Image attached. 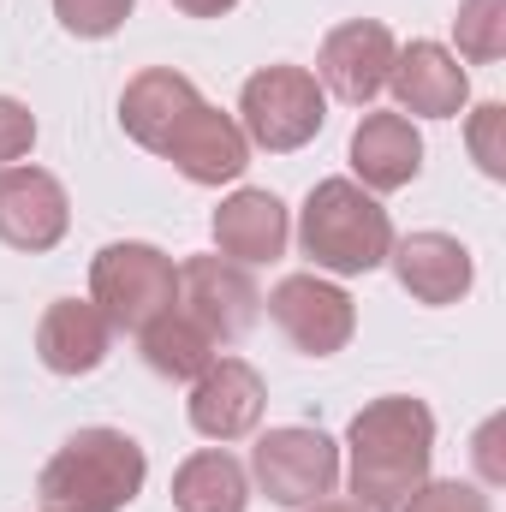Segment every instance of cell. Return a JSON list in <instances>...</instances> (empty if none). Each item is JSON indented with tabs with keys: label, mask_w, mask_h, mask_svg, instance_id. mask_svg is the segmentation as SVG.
I'll list each match as a JSON object with an SVG mask.
<instances>
[{
	"label": "cell",
	"mask_w": 506,
	"mask_h": 512,
	"mask_svg": "<svg viewBox=\"0 0 506 512\" xmlns=\"http://www.w3.org/2000/svg\"><path fill=\"white\" fill-rule=\"evenodd\" d=\"M352 495L364 512H399L423 483H429V459H435V417L423 399L411 393H387L370 399L352 429Z\"/></svg>",
	"instance_id": "6da1fadb"
},
{
	"label": "cell",
	"mask_w": 506,
	"mask_h": 512,
	"mask_svg": "<svg viewBox=\"0 0 506 512\" xmlns=\"http://www.w3.org/2000/svg\"><path fill=\"white\" fill-rule=\"evenodd\" d=\"M149 459L126 429H78L36 477L42 512H126L143 495Z\"/></svg>",
	"instance_id": "7a4b0ae2"
},
{
	"label": "cell",
	"mask_w": 506,
	"mask_h": 512,
	"mask_svg": "<svg viewBox=\"0 0 506 512\" xmlns=\"http://www.w3.org/2000/svg\"><path fill=\"white\" fill-rule=\"evenodd\" d=\"M298 245L322 274H370L393 251V221L358 179H322L304 197Z\"/></svg>",
	"instance_id": "3957f363"
},
{
	"label": "cell",
	"mask_w": 506,
	"mask_h": 512,
	"mask_svg": "<svg viewBox=\"0 0 506 512\" xmlns=\"http://www.w3.org/2000/svg\"><path fill=\"white\" fill-rule=\"evenodd\" d=\"M322 120H328V90L304 66H262L239 90V131L251 149L292 155L322 131Z\"/></svg>",
	"instance_id": "277c9868"
},
{
	"label": "cell",
	"mask_w": 506,
	"mask_h": 512,
	"mask_svg": "<svg viewBox=\"0 0 506 512\" xmlns=\"http://www.w3.org/2000/svg\"><path fill=\"white\" fill-rule=\"evenodd\" d=\"M90 304L114 322V334H143L155 316L179 304V268L155 245H108L90 262Z\"/></svg>",
	"instance_id": "5b68a950"
},
{
	"label": "cell",
	"mask_w": 506,
	"mask_h": 512,
	"mask_svg": "<svg viewBox=\"0 0 506 512\" xmlns=\"http://www.w3.org/2000/svg\"><path fill=\"white\" fill-rule=\"evenodd\" d=\"M251 477L280 507H316L340 483V447L322 429H268L251 447Z\"/></svg>",
	"instance_id": "8992f818"
},
{
	"label": "cell",
	"mask_w": 506,
	"mask_h": 512,
	"mask_svg": "<svg viewBox=\"0 0 506 512\" xmlns=\"http://www.w3.org/2000/svg\"><path fill=\"white\" fill-rule=\"evenodd\" d=\"M179 310L215 346H233V340H245L256 328L262 292H256L245 262H233V256H191V262H179Z\"/></svg>",
	"instance_id": "52a82bcc"
},
{
	"label": "cell",
	"mask_w": 506,
	"mask_h": 512,
	"mask_svg": "<svg viewBox=\"0 0 506 512\" xmlns=\"http://www.w3.org/2000/svg\"><path fill=\"white\" fill-rule=\"evenodd\" d=\"M268 316L304 358H334L358 334V304L322 274H286L268 292Z\"/></svg>",
	"instance_id": "ba28073f"
},
{
	"label": "cell",
	"mask_w": 506,
	"mask_h": 512,
	"mask_svg": "<svg viewBox=\"0 0 506 512\" xmlns=\"http://www.w3.org/2000/svg\"><path fill=\"white\" fill-rule=\"evenodd\" d=\"M393 54H399V48H393V30H387V24L352 18V24L328 30V42H322V54H316V84H322L328 96L364 108V102H376L381 90H387Z\"/></svg>",
	"instance_id": "9c48e42d"
},
{
	"label": "cell",
	"mask_w": 506,
	"mask_h": 512,
	"mask_svg": "<svg viewBox=\"0 0 506 512\" xmlns=\"http://www.w3.org/2000/svg\"><path fill=\"white\" fill-rule=\"evenodd\" d=\"M72 227L66 185L42 167H0V245L12 251H54Z\"/></svg>",
	"instance_id": "30bf717a"
},
{
	"label": "cell",
	"mask_w": 506,
	"mask_h": 512,
	"mask_svg": "<svg viewBox=\"0 0 506 512\" xmlns=\"http://www.w3.org/2000/svg\"><path fill=\"white\" fill-rule=\"evenodd\" d=\"M387 90H393L399 114L453 120V114H465V102H471V72L459 66L453 48H441V42H411V48L393 54Z\"/></svg>",
	"instance_id": "8fae6325"
},
{
	"label": "cell",
	"mask_w": 506,
	"mask_h": 512,
	"mask_svg": "<svg viewBox=\"0 0 506 512\" xmlns=\"http://www.w3.org/2000/svg\"><path fill=\"white\" fill-rule=\"evenodd\" d=\"M161 155L191 179V185H233L245 167H251V143H245V131L233 114H221V108H209V102H197L173 137L161 143Z\"/></svg>",
	"instance_id": "7c38bea8"
},
{
	"label": "cell",
	"mask_w": 506,
	"mask_h": 512,
	"mask_svg": "<svg viewBox=\"0 0 506 512\" xmlns=\"http://www.w3.org/2000/svg\"><path fill=\"white\" fill-rule=\"evenodd\" d=\"M268 387L245 358H215L197 382H191V429L203 441H245L262 423Z\"/></svg>",
	"instance_id": "4fadbf2b"
},
{
	"label": "cell",
	"mask_w": 506,
	"mask_h": 512,
	"mask_svg": "<svg viewBox=\"0 0 506 512\" xmlns=\"http://www.w3.org/2000/svg\"><path fill=\"white\" fill-rule=\"evenodd\" d=\"M36 352H42V364L54 376H90L114 352V322L90 298H60L36 322Z\"/></svg>",
	"instance_id": "5bb4252c"
},
{
	"label": "cell",
	"mask_w": 506,
	"mask_h": 512,
	"mask_svg": "<svg viewBox=\"0 0 506 512\" xmlns=\"http://www.w3.org/2000/svg\"><path fill=\"white\" fill-rule=\"evenodd\" d=\"M387 256H393L399 286L417 304H459L471 292V280H477V262H471V251L453 233H411Z\"/></svg>",
	"instance_id": "9a60e30c"
},
{
	"label": "cell",
	"mask_w": 506,
	"mask_h": 512,
	"mask_svg": "<svg viewBox=\"0 0 506 512\" xmlns=\"http://www.w3.org/2000/svg\"><path fill=\"white\" fill-rule=\"evenodd\" d=\"M203 96H197V84L185 78V72H173V66H149V72H137L126 84V96H120V126L137 149H155L161 155V143L173 137V126L197 108Z\"/></svg>",
	"instance_id": "2e32d148"
},
{
	"label": "cell",
	"mask_w": 506,
	"mask_h": 512,
	"mask_svg": "<svg viewBox=\"0 0 506 512\" xmlns=\"http://www.w3.org/2000/svg\"><path fill=\"white\" fill-rule=\"evenodd\" d=\"M352 173L364 191H399L423 173V137L405 114H364L352 131Z\"/></svg>",
	"instance_id": "e0dca14e"
},
{
	"label": "cell",
	"mask_w": 506,
	"mask_h": 512,
	"mask_svg": "<svg viewBox=\"0 0 506 512\" xmlns=\"http://www.w3.org/2000/svg\"><path fill=\"white\" fill-rule=\"evenodd\" d=\"M286 239H292V221H286V203L274 191H233L215 209V245L245 268L286 256Z\"/></svg>",
	"instance_id": "ac0fdd59"
},
{
	"label": "cell",
	"mask_w": 506,
	"mask_h": 512,
	"mask_svg": "<svg viewBox=\"0 0 506 512\" xmlns=\"http://www.w3.org/2000/svg\"><path fill=\"white\" fill-rule=\"evenodd\" d=\"M173 507L179 512H245L251 477L227 447H203L173 471Z\"/></svg>",
	"instance_id": "d6986e66"
},
{
	"label": "cell",
	"mask_w": 506,
	"mask_h": 512,
	"mask_svg": "<svg viewBox=\"0 0 506 512\" xmlns=\"http://www.w3.org/2000/svg\"><path fill=\"white\" fill-rule=\"evenodd\" d=\"M137 346H143V364L155 370V376H167V382H197L209 364H215V340L173 304L167 316H155L143 334H137Z\"/></svg>",
	"instance_id": "ffe728a7"
},
{
	"label": "cell",
	"mask_w": 506,
	"mask_h": 512,
	"mask_svg": "<svg viewBox=\"0 0 506 512\" xmlns=\"http://www.w3.org/2000/svg\"><path fill=\"white\" fill-rule=\"evenodd\" d=\"M453 36H459V54L489 66L506 54V0H459V18H453Z\"/></svg>",
	"instance_id": "44dd1931"
},
{
	"label": "cell",
	"mask_w": 506,
	"mask_h": 512,
	"mask_svg": "<svg viewBox=\"0 0 506 512\" xmlns=\"http://www.w3.org/2000/svg\"><path fill=\"white\" fill-rule=\"evenodd\" d=\"M131 6L137 0H54V18L72 36H84V42H102V36H114L131 18Z\"/></svg>",
	"instance_id": "7402d4cb"
},
{
	"label": "cell",
	"mask_w": 506,
	"mask_h": 512,
	"mask_svg": "<svg viewBox=\"0 0 506 512\" xmlns=\"http://www.w3.org/2000/svg\"><path fill=\"white\" fill-rule=\"evenodd\" d=\"M465 143H471V155H477V167H483L489 179H506V108H501V102L471 108Z\"/></svg>",
	"instance_id": "603a6c76"
},
{
	"label": "cell",
	"mask_w": 506,
	"mask_h": 512,
	"mask_svg": "<svg viewBox=\"0 0 506 512\" xmlns=\"http://www.w3.org/2000/svg\"><path fill=\"white\" fill-rule=\"evenodd\" d=\"M399 512H495L477 483H423Z\"/></svg>",
	"instance_id": "cb8c5ba5"
},
{
	"label": "cell",
	"mask_w": 506,
	"mask_h": 512,
	"mask_svg": "<svg viewBox=\"0 0 506 512\" xmlns=\"http://www.w3.org/2000/svg\"><path fill=\"white\" fill-rule=\"evenodd\" d=\"M30 143H36V114H30L18 96H0V167L24 161Z\"/></svg>",
	"instance_id": "d4e9b609"
},
{
	"label": "cell",
	"mask_w": 506,
	"mask_h": 512,
	"mask_svg": "<svg viewBox=\"0 0 506 512\" xmlns=\"http://www.w3.org/2000/svg\"><path fill=\"white\" fill-rule=\"evenodd\" d=\"M185 18H221V12H233L239 0H173Z\"/></svg>",
	"instance_id": "484cf974"
},
{
	"label": "cell",
	"mask_w": 506,
	"mask_h": 512,
	"mask_svg": "<svg viewBox=\"0 0 506 512\" xmlns=\"http://www.w3.org/2000/svg\"><path fill=\"white\" fill-rule=\"evenodd\" d=\"M310 512H364V507H358V501H316Z\"/></svg>",
	"instance_id": "4316f807"
}]
</instances>
